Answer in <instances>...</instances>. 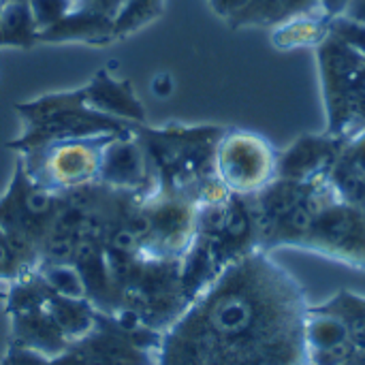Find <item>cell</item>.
<instances>
[{"instance_id": "cell-1", "label": "cell", "mask_w": 365, "mask_h": 365, "mask_svg": "<svg viewBox=\"0 0 365 365\" xmlns=\"http://www.w3.org/2000/svg\"><path fill=\"white\" fill-rule=\"evenodd\" d=\"M302 284L272 252L227 267L163 334L158 365H255L304 349Z\"/></svg>"}, {"instance_id": "cell-2", "label": "cell", "mask_w": 365, "mask_h": 365, "mask_svg": "<svg viewBox=\"0 0 365 365\" xmlns=\"http://www.w3.org/2000/svg\"><path fill=\"white\" fill-rule=\"evenodd\" d=\"M222 133L225 128L214 124H141L137 139L150 158L158 192L190 199L201 182L216 175L214 158Z\"/></svg>"}, {"instance_id": "cell-3", "label": "cell", "mask_w": 365, "mask_h": 365, "mask_svg": "<svg viewBox=\"0 0 365 365\" xmlns=\"http://www.w3.org/2000/svg\"><path fill=\"white\" fill-rule=\"evenodd\" d=\"M15 113L21 122V133L6 143L15 154L36 150L58 141L96 139V137H128L137 133V124L107 118L90 109L79 88L41 94L30 101L15 103Z\"/></svg>"}, {"instance_id": "cell-4", "label": "cell", "mask_w": 365, "mask_h": 365, "mask_svg": "<svg viewBox=\"0 0 365 365\" xmlns=\"http://www.w3.org/2000/svg\"><path fill=\"white\" fill-rule=\"evenodd\" d=\"M259 225V248H302L319 214L338 201L327 175L310 182L276 178L267 188L250 197Z\"/></svg>"}, {"instance_id": "cell-5", "label": "cell", "mask_w": 365, "mask_h": 365, "mask_svg": "<svg viewBox=\"0 0 365 365\" xmlns=\"http://www.w3.org/2000/svg\"><path fill=\"white\" fill-rule=\"evenodd\" d=\"M317 62L325 133L338 137L365 133V56L329 34L317 47Z\"/></svg>"}, {"instance_id": "cell-6", "label": "cell", "mask_w": 365, "mask_h": 365, "mask_svg": "<svg viewBox=\"0 0 365 365\" xmlns=\"http://www.w3.org/2000/svg\"><path fill=\"white\" fill-rule=\"evenodd\" d=\"M64 203L58 195L34 182L19 158H15L6 190L0 195V227L19 252L38 267L41 246Z\"/></svg>"}, {"instance_id": "cell-7", "label": "cell", "mask_w": 365, "mask_h": 365, "mask_svg": "<svg viewBox=\"0 0 365 365\" xmlns=\"http://www.w3.org/2000/svg\"><path fill=\"white\" fill-rule=\"evenodd\" d=\"M111 137L58 141L17 154L26 173L41 186L66 195L98 184L103 150Z\"/></svg>"}, {"instance_id": "cell-8", "label": "cell", "mask_w": 365, "mask_h": 365, "mask_svg": "<svg viewBox=\"0 0 365 365\" xmlns=\"http://www.w3.org/2000/svg\"><path fill=\"white\" fill-rule=\"evenodd\" d=\"M214 171L231 195L252 197L278 178V150L252 130L225 128Z\"/></svg>"}, {"instance_id": "cell-9", "label": "cell", "mask_w": 365, "mask_h": 365, "mask_svg": "<svg viewBox=\"0 0 365 365\" xmlns=\"http://www.w3.org/2000/svg\"><path fill=\"white\" fill-rule=\"evenodd\" d=\"M299 250L365 272V207L340 199L329 203L314 220Z\"/></svg>"}, {"instance_id": "cell-10", "label": "cell", "mask_w": 365, "mask_h": 365, "mask_svg": "<svg viewBox=\"0 0 365 365\" xmlns=\"http://www.w3.org/2000/svg\"><path fill=\"white\" fill-rule=\"evenodd\" d=\"M98 184L145 197L158 192L150 158L137 139V133L128 137H111L107 141L103 150Z\"/></svg>"}, {"instance_id": "cell-11", "label": "cell", "mask_w": 365, "mask_h": 365, "mask_svg": "<svg viewBox=\"0 0 365 365\" xmlns=\"http://www.w3.org/2000/svg\"><path fill=\"white\" fill-rule=\"evenodd\" d=\"M304 349L308 365H344L357 353L344 321L321 304L306 310Z\"/></svg>"}, {"instance_id": "cell-12", "label": "cell", "mask_w": 365, "mask_h": 365, "mask_svg": "<svg viewBox=\"0 0 365 365\" xmlns=\"http://www.w3.org/2000/svg\"><path fill=\"white\" fill-rule=\"evenodd\" d=\"M346 137L329 133H308L297 137L289 148L278 152V178L310 182L325 178L338 158Z\"/></svg>"}, {"instance_id": "cell-13", "label": "cell", "mask_w": 365, "mask_h": 365, "mask_svg": "<svg viewBox=\"0 0 365 365\" xmlns=\"http://www.w3.org/2000/svg\"><path fill=\"white\" fill-rule=\"evenodd\" d=\"M83 103L107 118H115L128 124H148L145 107L137 96L130 79L113 77L107 68H98L94 77L79 88Z\"/></svg>"}, {"instance_id": "cell-14", "label": "cell", "mask_w": 365, "mask_h": 365, "mask_svg": "<svg viewBox=\"0 0 365 365\" xmlns=\"http://www.w3.org/2000/svg\"><path fill=\"white\" fill-rule=\"evenodd\" d=\"M113 41V15L83 2H79L66 17L38 34V43H86L101 47Z\"/></svg>"}, {"instance_id": "cell-15", "label": "cell", "mask_w": 365, "mask_h": 365, "mask_svg": "<svg viewBox=\"0 0 365 365\" xmlns=\"http://www.w3.org/2000/svg\"><path fill=\"white\" fill-rule=\"evenodd\" d=\"M327 180L340 201L365 207V133L346 137Z\"/></svg>"}, {"instance_id": "cell-16", "label": "cell", "mask_w": 365, "mask_h": 365, "mask_svg": "<svg viewBox=\"0 0 365 365\" xmlns=\"http://www.w3.org/2000/svg\"><path fill=\"white\" fill-rule=\"evenodd\" d=\"M331 17L323 11H310L295 15L272 30V45L280 51H293L304 47H319L329 36Z\"/></svg>"}, {"instance_id": "cell-17", "label": "cell", "mask_w": 365, "mask_h": 365, "mask_svg": "<svg viewBox=\"0 0 365 365\" xmlns=\"http://www.w3.org/2000/svg\"><path fill=\"white\" fill-rule=\"evenodd\" d=\"M0 38L2 47L28 49L38 43V30L32 19L28 0L0 4Z\"/></svg>"}, {"instance_id": "cell-18", "label": "cell", "mask_w": 365, "mask_h": 365, "mask_svg": "<svg viewBox=\"0 0 365 365\" xmlns=\"http://www.w3.org/2000/svg\"><path fill=\"white\" fill-rule=\"evenodd\" d=\"M165 0H120L113 13L115 41L130 36L163 15Z\"/></svg>"}, {"instance_id": "cell-19", "label": "cell", "mask_w": 365, "mask_h": 365, "mask_svg": "<svg viewBox=\"0 0 365 365\" xmlns=\"http://www.w3.org/2000/svg\"><path fill=\"white\" fill-rule=\"evenodd\" d=\"M336 317H340L353 338L357 351H365V297L353 291H340L321 304Z\"/></svg>"}, {"instance_id": "cell-20", "label": "cell", "mask_w": 365, "mask_h": 365, "mask_svg": "<svg viewBox=\"0 0 365 365\" xmlns=\"http://www.w3.org/2000/svg\"><path fill=\"white\" fill-rule=\"evenodd\" d=\"M32 272H36V265L19 252V248L0 227V287L9 289L21 278L30 276Z\"/></svg>"}, {"instance_id": "cell-21", "label": "cell", "mask_w": 365, "mask_h": 365, "mask_svg": "<svg viewBox=\"0 0 365 365\" xmlns=\"http://www.w3.org/2000/svg\"><path fill=\"white\" fill-rule=\"evenodd\" d=\"M77 4H79L77 0H28L38 34L51 28L53 24H58L62 17H66Z\"/></svg>"}, {"instance_id": "cell-22", "label": "cell", "mask_w": 365, "mask_h": 365, "mask_svg": "<svg viewBox=\"0 0 365 365\" xmlns=\"http://www.w3.org/2000/svg\"><path fill=\"white\" fill-rule=\"evenodd\" d=\"M329 34L342 41L344 45H349L351 49H355L357 53L365 56V24L338 15V17H331Z\"/></svg>"}, {"instance_id": "cell-23", "label": "cell", "mask_w": 365, "mask_h": 365, "mask_svg": "<svg viewBox=\"0 0 365 365\" xmlns=\"http://www.w3.org/2000/svg\"><path fill=\"white\" fill-rule=\"evenodd\" d=\"M255 4V0H210V6L218 17H222L231 28L237 26L242 15Z\"/></svg>"}, {"instance_id": "cell-24", "label": "cell", "mask_w": 365, "mask_h": 365, "mask_svg": "<svg viewBox=\"0 0 365 365\" xmlns=\"http://www.w3.org/2000/svg\"><path fill=\"white\" fill-rule=\"evenodd\" d=\"M351 0H319V9L327 15V17H338L344 13L346 4Z\"/></svg>"}, {"instance_id": "cell-25", "label": "cell", "mask_w": 365, "mask_h": 365, "mask_svg": "<svg viewBox=\"0 0 365 365\" xmlns=\"http://www.w3.org/2000/svg\"><path fill=\"white\" fill-rule=\"evenodd\" d=\"M344 17L353 19V21H359V24H365V0H351L342 13Z\"/></svg>"}, {"instance_id": "cell-26", "label": "cell", "mask_w": 365, "mask_h": 365, "mask_svg": "<svg viewBox=\"0 0 365 365\" xmlns=\"http://www.w3.org/2000/svg\"><path fill=\"white\" fill-rule=\"evenodd\" d=\"M6 293H9V289H2V287H0V304H4V299H6Z\"/></svg>"}, {"instance_id": "cell-27", "label": "cell", "mask_w": 365, "mask_h": 365, "mask_svg": "<svg viewBox=\"0 0 365 365\" xmlns=\"http://www.w3.org/2000/svg\"><path fill=\"white\" fill-rule=\"evenodd\" d=\"M0 365H11V364H9V357H4V359L0 361Z\"/></svg>"}, {"instance_id": "cell-28", "label": "cell", "mask_w": 365, "mask_h": 365, "mask_svg": "<svg viewBox=\"0 0 365 365\" xmlns=\"http://www.w3.org/2000/svg\"><path fill=\"white\" fill-rule=\"evenodd\" d=\"M4 2H15V0H0V4H4Z\"/></svg>"}, {"instance_id": "cell-29", "label": "cell", "mask_w": 365, "mask_h": 365, "mask_svg": "<svg viewBox=\"0 0 365 365\" xmlns=\"http://www.w3.org/2000/svg\"><path fill=\"white\" fill-rule=\"evenodd\" d=\"M77 2H81V0H77Z\"/></svg>"}]
</instances>
